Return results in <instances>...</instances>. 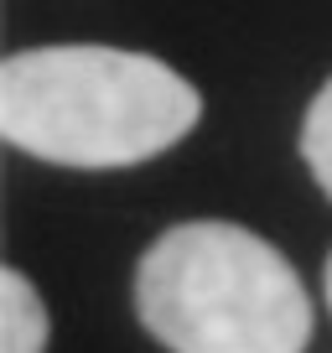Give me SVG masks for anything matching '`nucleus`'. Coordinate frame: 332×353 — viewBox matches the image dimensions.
<instances>
[{"instance_id": "nucleus-4", "label": "nucleus", "mask_w": 332, "mask_h": 353, "mask_svg": "<svg viewBox=\"0 0 332 353\" xmlns=\"http://www.w3.org/2000/svg\"><path fill=\"white\" fill-rule=\"evenodd\" d=\"M301 156H307L317 188L332 198V78L317 88V99L307 104V120H301Z\"/></svg>"}, {"instance_id": "nucleus-3", "label": "nucleus", "mask_w": 332, "mask_h": 353, "mask_svg": "<svg viewBox=\"0 0 332 353\" xmlns=\"http://www.w3.org/2000/svg\"><path fill=\"white\" fill-rule=\"evenodd\" d=\"M0 353H47V307L16 265L0 276Z\"/></svg>"}, {"instance_id": "nucleus-5", "label": "nucleus", "mask_w": 332, "mask_h": 353, "mask_svg": "<svg viewBox=\"0 0 332 353\" xmlns=\"http://www.w3.org/2000/svg\"><path fill=\"white\" fill-rule=\"evenodd\" d=\"M322 296H327V307H332V254H327V270H322Z\"/></svg>"}, {"instance_id": "nucleus-2", "label": "nucleus", "mask_w": 332, "mask_h": 353, "mask_svg": "<svg viewBox=\"0 0 332 353\" xmlns=\"http://www.w3.org/2000/svg\"><path fill=\"white\" fill-rule=\"evenodd\" d=\"M135 312L172 353H307L311 343L296 265L223 219L172 223L141 254Z\"/></svg>"}, {"instance_id": "nucleus-1", "label": "nucleus", "mask_w": 332, "mask_h": 353, "mask_svg": "<svg viewBox=\"0 0 332 353\" xmlns=\"http://www.w3.org/2000/svg\"><path fill=\"white\" fill-rule=\"evenodd\" d=\"M203 120V94L151 52L32 47L0 68V130L16 151L78 172L141 166Z\"/></svg>"}]
</instances>
